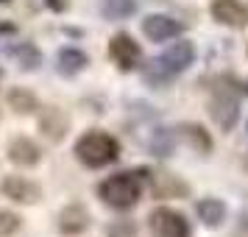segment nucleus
<instances>
[{
    "label": "nucleus",
    "mask_w": 248,
    "mask_h": 237,
    "mask_svg": "<svg viewBox=\"0 0 248 237\" xmlns=\"http://www.w3.org/2000/svg\"><path fill=\"white\" fill-rule=\"evenodd\" d=\"M39 131L45 140L50 142H62L70 131V117L59 106H42V114H39Z\"/></svg>",
    "instance_id": "obj_9"
},
{
    "label": "nucleus",
    "mask_w": 248,
    "mask_h": 237,
    "mask_svg": "<svg viewBox=\"0 0 248 237\" xmlns=\"http://www.w3.org/2000/svg\"><path fill=\"white\" fill-rule=\"evenodd\" d=\"M87 64H90V59H87V53H81L78 47H64V50H59V73L76 76V73L84 70Z\"/></svg>",
    "instance_id": "obj_13"
},
{
    "label": "nucleus",
    "mask_w": 248,
    "mask_h": 237,
    "mask_svg": "<svg viewBox=\"0 0 248 237\" xmlns=\"http://www.w3.org/2000/svg\"><path fill=\"white\" fill-rule=\"evenodd\" d=\"M148 226H151V235L154 237H190V221L181 212L170 209V206H159L151 212L148 218Z\"/></svg>",
    "instance_id": "obj_3"
},
{
    "label": "nucleus",
    "mask_w": 248,
    "mask_h": 237,
    "mask_svg": "<svg viewBox=\"0 0 248 237\" xmlns=\"http://www.w3.org/2000/svg\"><path fill=\"white\" fill-rule=\"evenodd\" d=\"M246 53H248V50H246Z\"/></svg>",
    "instance_id": "obj_18"
},
{
    "label": "nucleus",
    "mask_w": 248,
    "mask_h": 237,
    "mask_svg": "<svg viewBox=\"0 0 248 237\" xmlns=\"http://www.w3.org/2000/svg\"><path fill=\"white\" fill-rule=\"evenodd\" d=\"M195 215H198V221L203 226L217 229L226 221V204L217 201V198H201V201L195 204Z\"/></svg>",
    "instance_id": "obj_12"
},
{
    "label": "nucleus",
    "mask_w": 248,
    "mask_h": 237,
    "mask_svg": "<svg viewBox=\"0 0 248 237\" xmlns=\"http://www.w3.org/2000/svg\"><path fill=\"white\" fill-rule=\"evenodd\" d=\"M0 192L3 198H9L14 204H23V206H31L42 198V187L31 181L28 176H3L0 181Z\"/></svg>",
    "instance_id": "obj_6"
},
{
    "label": "nucleus",
    "mask_w": 248,
    "mask_h": 237,
    "mask_svg": "<svg viewBox=\"0 0 248 237\" xmlns=\"http://www.w3.org/2000/svg\"><path fill=\"white\" fill-rule=\"evenodd\" d=\"M109 59H112L117 70H123V73H131V70L140 67V62H142V47L134 42V36L131 34H114L109 39Z\"/></svg>",
    "instance_id": "obj_5"
},
{
    "label": "nucleus",
    "mask_w": 248,
    "mask_h": 237,
    "mask_svg": "<svg viewBox=\"0 0 248 237\" xmlns=\"http://www.w3.org/2000/svg\"><path fill=\"white\" fill-rule=\"evenodd\" d=\"M192 59H195V47H192V42H187V39H176V42H173V45L156 59L154 70L162 73L165 79H170V76H176V73H184V70L192 64Z\"/></svg>",
    "instance_id": "obj_4"
},
{
    "label": "nucleus",
    "mask_w": 248,
    "mask_h": 237,
    "mask_svg": "<svg viewBox=\"0 0 248 237\" xmlns=\"http://www.w3.org/2000/svg\"><path fill=\"white\" fill-rule=\"evenodd\" d=\"M142 195V179L137 173H114L98 184V198L112 209H131Z\"/></svg>",
    "instance_id": "obj_2"
},
{
    "label": "nucleus",
    "mask_w": 248,
    "mask_h": 237,
    "mask_svg": "<svg viewBox=\"0 0 248 237\" xmlns=\"http://www.w3.org/2000/svg\"><path fill=\"white\" fill-rule=\"evenodd\" d=\"M184 31V25L179 20H173L168 14H151L142 20V34L151 39V42H170Z\"/></svg>",
    "instance_id": "obj_8"
},
{
    "label": "nucleus",
    "mask_w": 248,
    "mask_h": 237,
    "mask_svg": "<svg viewBox=\"0 0 248 237\" xmlns=\"http://www.w3.org/2000/svg\"><path fill=\"white\" fill-rule=\"evenodd\" d=\"M6 157L12 165H20V168H34L39 165V159H42V151L36 145L31 137H14L12 142L6 145Z\"/></svg>",
    "instance_id": "obj_11"
},
{
    "label": "nucleus",
    "mask_w": 248,
    "mask_h": 237,
    "mask_svg": "<svg viewBox=\"0 0 248 237\" xmlns=\"http://www.w3.org/2000/svg\"><path fill=\"white\" fill-rule=\"evenodd\" d=\"M209 14L215 23L226 25V28H246L248 25V6L243 0H212L209 3Z\"/></svg>",
    "instance_id": "obj_7"
},
{
    "label": "nucleus",
    "mask_w": 248,
    "mask_h": 237,
    "mask_svg": "<svg viewBox=\"0 0 248 237\" xmlns=\"http://www.w3.org/2000/svg\"><path fill=\"white\" fill-rule=\"evenodd\" d=\"M137 12L134 0H103V14L109 20H125Z\"/></svg>",
    "instance_id": "obj_15"
},
{
    "label": "nucleus",
    "mask_w": 248,
    "mask_h": 237,
    "mask_svg": "<svg viewBox=\"0 0 248 237\" xmlns=\"http://www.w3.org/2000/svg\"><path fill=\"white\" fill-rule=\"evenodd\" d=\"M181 134L190 140V145L192 148H198V151H212V140H209V134L203 131L201 126H192V123H187V126H181Z\"/></svg>",
    "instance_id": "obj_16"
},
{
    "label": "nucleus",
    "mask_w": 248,
    "mask_h": 237,
    "mask_svg": "<svg viewBox=\"0 0 248 237\" xmlns=\"http://www.w3.org/2000/svg\"><path fill=\"white\" fill-rule=\"evenodd\" d=\"M73 154L84 168H106L120 159V142L117 137H112L109 131H101V128H92L87 134H81L73 145Z\"/></svg>",
    "instance_id": "obj_1"
},
{
    "label": "nucleus",
    "mask_w": 248,
    "mask_h": 237,
    "mask_svg": "<svg viewBox=\"0 0 248 237\" xmlns=\"http://www.w3.org/2000/svg\"><path fill=\"white\" fill-rule=\"evenodd\" d=\"M59 235L64 237H76V235H84L87 229H90V212H87V206H81V204H67L62 212H59Z\"/></svg>",
    "instance_id": "obj_10"
},
{
    "label": "nucleus",
    "mask_w": 248,
    "mask_h": 237,
    "mask_svg": "<svg viewBox=\"0 0 248 237\" xmlns=\"http://www.w3.org/2000/svg\"><path fill=\"white\" fill-rule=\"evenodd\" d=\"M9 106H12L17 114H31L39 109V101L34 98V92L23 90V87H14L12 92H9Z\"/></svg>",
    "instance_id": "obj_14"
},
{
    "label": "nucleus",
    "mask_w": 248,
    "mask_h": 237,
    "mask_svg": "<svg viewBox=\"0 0 248 237\" xmlns=\"http://www.w3.org/2000/svg\"><path fill=\"white\" fill-rule=\"evenodd\" d=\"M20 226H23L20 215L9 212V209H0V237H12L14 232H20Z\"/></svg>",
    "instance_id": "obj_17"
}]
</instances>
